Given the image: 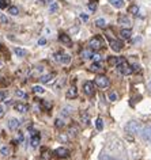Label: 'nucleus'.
<instances>
[{"label": "nucleus", "instance_id": "nucleus-1", "mask_svg": "<svg viewBox=\"0 0 151 160\" xmlns=\"http://www.w3.org/2000/svg\"><path fill=\"white\" fill-rule=\"evenodd\" d=\"M142 129H143L142 125L139 122H136V121H129L128 123H127V126H125V130L128 132V133H131V134L140 133Z\"/></svg>", "mask_w": 151, "mask_h": 160}, {"label": "nucleus", "instance_id": "nucleus-2", "mask_svg": "<svg viewBox=\"0 0 151 160\" xmlns=\"http://www.w3.org/2000/svg\"><path fill=\"white\" fill-rule=\"evenodd\" d=\"M89 46H90V49H93V50L102 49V48H104V39H102V37H93L89 42Z\"/></svg>", "mask_w": 151, "mask_h": 160}, {"label": "nucleus", "instance_id": "nucleus-3", "mask_svg": "<svg viewBox=\"0 0 151 160\" xmlns=\"http://www.w3.org/2000/svg\"><path fill=\"white\" fill-rule=\"evenodd\" d=\"M117 69H118V72H120L121 75H131L133 72V69H132V67L129 65L128 62H127V60H124V61H121L120 64L117 65Z\"/></svg>", "mask_w": 151, "mask_h": 160}, {"label": "nucleus", "instance_id": "nucleus-4", "mask_svg": "<svg viewBox=\"0 0 151 160\" xmlns=\"http://www.w3.org/2000/svg\"><path fill=\"white\" fill-rule=\"evenodd\" d=\"M95 84H97L99 88H106V87H109V79L104 75H99L95 78Z\"/></svg>", "mask_w": 151, "mask_h": 160}, {"label": "nucleus", "instance_id": "nucleus-5", "mask_svg": "<svg viewBox=\"0 0 151 160\" xmlns=\"http://www.w3.org/2000/svg\"><path fill=\"white\" fill-rule=\"evenodd\" d=\"M83 91H85L86 95H89V97H93L94 95V83L91 82H86L85 84H83Z\"/></svg>", "mask_w": 151, "mask_h": 160}, {"label": "nucleus", "instance_id": "nucleus-6", "mask_svg": "<svg viewBox=\"0 0 151 160\" xmlns=\"http://www.w3.org/2000/svg\"><path fill=\"white\" fill-rule=\"evenodd\" d=\"M55 60L57 62H63V64H68L71 61V57L68 54H63V53H56L55 54Z\"/></svg>", "mask_w": 151, "mask_h": 160}, {"label": "nucleus", "instance_id": "nucleus-7", "mask_svg": "<svg viewBox=\"0 0 151 160\" xmlns=\"http://www.w3.org/2000/svg\"><path fill=\"white\" fill-rule=\"evenodd\" d=\"M140 136L144 141H151V126H144L140 132Z\"/></svg>", "mask_w": 151, "mask_h": 160}, {"label": "nucleus", "instance_id": "nucleus-8", "mask_svg": "<svg viewBox=\"0 0 151 160\" xmlns=\"http://www.w3.org/2000/svg\"><path fill=\"white\" fill-rule=\"evenodd\" d=\"M110 48L114 52H120L122 49V42L118 41V39H110Z\"/></svg>", "mask_w": 151, "mask_h": 160}, {"label": "nucleus", "instance_id": "nucleus-9", "mask_svg": "<svg viewBox=\"0 0 151 160\" xmlns=\"http://www.w3.org/2000/svg\"><path fill=\"white\" fill-rule=\"evenodd\" d=\"M55 153H56L59 158H68L70 151L67 149V148H64V147H60V148H57V149L55 151Z\"/></svg>", "mask_w": 151, "mask_h": 160}, {"label": "nucleus", "instance_id": "nucleus-10", "mask_svg": "<svg viewBox=\"0 0 151 160\" xmlns=\"http://www.w3.org/2000/svg\"><path fill=\"white\" fill-rule=\"evenodd\" d=\"M55 76H56V73H48V75H42V76H41V83H44V84H48V83L53 82Z\"/></svg>", "mask_w": 151, "mask_h": 160}, {"label": "nucleus", "instance_id": "nucleus-11", "mask_svg": "<svg viewBox=\"0 0 151 160\" xmlns=\"http://www.w3.org/2000/svg\"><path fill=\"white\" fill-rule=\"evenodd\" d=\"M59 39L64 43V45H67V46H71L72 45V41H71V37L70 35H67V34H64V33H61L60 34V37H59Z\"/></svg>", "mask_w": 151, "mask_h": 160}, {"label": "nucleus", "instance_id": "nucleus-12", "mask_svg": "<svg viewBox=\"0 0 151 160\" xmlns=\"http://www.w3.org/2000/svg\"><path fill=\"white\" fill-rule=\"evenodd\" d=\"M125 58H122V57H109L108 60V62H109V65H114V67H117L118 64H120L121 61H124Z\"/></svg>", "mask_w": 151, "mask_h": 160}, {"label": "nucleus", "instance_id": "nucleus-13", "mask_svg": "<svg viewBox=\"0 0 151 160\" xmlns=\"http://www.w3.org/2000/svg\"><path fill=\"white\" fill-rule=\"evenodd\" d=\"M76 97H78L76 87H71V88L67 91V98H68V99H74V98H76Z\"/></svg>", "mask_w": 151, "mask_h": 160}, {"label": "nucleus", "instance_id": "nucleus-14", "mask_svg": "<svg viewBox=\"0 0 151 160\" xmlns=\"http://www.w3.org/2000/svg\"><path fill=\"white\" fill-rule=\"evenodd\" d=\"M19 126H21V121H18V119L11 118L8 121V128H10V129H18Z\"/></svg>", "mask_w": 151, "mask_h": 160}, {"label": "nucleus", "instance_id": "nucleus-15", "mask_svg": "<svg viewBox=\"0 0 151 160\" xmlns=\"http://www.w3.org/2000/svg\"><path fill=\"white\" fill-rule=\"evenodd\" d=\"M118 23H120V25H122V26H125V27H129V26H131V21H129V18L124 17V15L118 18Z\"/></svg>", "mask_w": 151, "mask_h": 160}, {"label": "nucleus", "instance_id": "nucleus-16", "mask_svg": "<svg viewBox=\"0 0 151 160\" xmlns=\"http://www.w3.org/2000/svg\"><path fill=\"white\" fill-rule=\"evenodd\" d=\"M93 52H91V49H85V50H82V53H81V56L85 60H87V58H93Z\"/></svg>", "mask_w": 151, "mask_h": 160}, {"label": "nucleus", "instance_id": "nucleus-17", "mask_svg": "<svg viewBox=\"0 0 151 160\" xmlns=\"http://www.w3.org/2000/svg\"><path fill=\"white\" fill-rule=\"evenodd\" d=\"M120 34H121V37L124 38V39H129L131 35H132V31H131V29L128 27V29H122Z\"/></svg>", "mask_w": 151, "mask_h": 160}, {"label": "nucleus", "instance_id": "nucleus-18", "mask_svg": "<svg viewBox=\"0 0 151 160\" xmlns=\"http://www.w3.org/2000/svg\"><path fill=\"white\" fill-rule=\"evenodd\" d=\"M109 3L116 8H121L124 7V0H109Z\"/></svg>", "mask_w": 151, "mask_h": 160}, {"label": "nucleus", "instance_id": "nucleus-19", "mask_svg": "<svg viewBox=\"0 0 151 160\" xmlns=\"http://www.w3.org/2000/svg\"><path fill=\"white\" fill-rule=\"evenodd\" d=\"M15 110L19 111V113H26L27 106L25 105V103H17V105H15Z\"/></svg>", "mask_w": 151, "mask_h": 160}, {"label": "nucleus", "instance_id": "nucleus-20", "mask_svg": "<svg viewBox=\"0 0 151 160\" xmlns=\"http://www.w3.org/2000/svg\"><path fill=\"white\" fill-rule=\"evenodd\" d=\"M101 69H102V65H101V62H98V61L93 62L90 67V71H93V72H99Z\"/></svg>", "mask_w": 151, "mask_h": 160}, {"label": "nucleus", "instance_id": "nucleus-21", "mask_svg": "<svg viewBox=\"0 0 151 160\" xmlns=\"http://www.w3.org/2000/svg\"><path fill=\"white\" fill-rule=\"evenodd\" d=\"M15 54H17L18 57H25L27 54V52L25 49H22V48H15Z\"/></svg>", "mask_w": 151, "mask_h": 160}, {"label": "nucleus", "instance_id": "nucleus-22", "mask_svg": "<svg viewBox=\"0 0 151 160\" xmlns=\"http://www.w3.org/2000/svg\"><path fill=\"white\" fill-rule=\"evenodd\" d=\"M30 144H31V147H38V144H39V134L38 136H33V138L30 140Z\"/></svg>", "mask_w": 151, "mask_h": 160}, {"label": "nucleus", "instance_id": "nucleus-23", "mask_svg": "<svg viewBox=\"0 0 151 160\" xmlns=\"http://www.w3.org/2000/svg\"><path fill=\"white\" fill-rule=\"evenodd\" d=\"M81 118H82V122H85V125H89L90 123V117L87 115V113H82Z\"/></svg>", "mask_w": 151, "mask_h": 160}, {"label": "nucleus", "instance_id": "nucleus-24", "mask_svg": "<svg viewBox=\"0 0 151 160\" xmlns=\"http://www.w3.org/2000/svg\"><path fill=\"white\" fill-rule=\"evenodd\" d=\"M95 126H97L98 130L104 129V121H102V118H97V121H95Z\"/></svg>", "mask_w": 151, "mask_h": 160}, {"label": "nucleus", "instance_id": "nucleus-25", "mask_svg": "<svg viewBox=\"0 0 151 160\" xmlns=\"http://www.w3.org/2000/svg\"><path fill=\"white\" fill-rule=\"evenodd\" d=\"M97 2H98V0H90V3H89V10L90 11H95V10H97Z\"/></svg>", "mask_w": 151, "mask_h": 160}, {"label": "nucleus", "instance_id": "nucleus-26", "mask_svg": "<svg viewBox=\"0 0 151 160\" xmlns=\"http://www.w3.org/2000/svg\"><path fill=\"white\" fill-rule=\"evenodd\" d=\"M8 14H11V15H18V14H19L18 7H15V6L8 7Z\"/></svg>", "mask_w": 151, "mask_h": 160}, {"label": "nucleus", "instance_id": "nucleus-27", "mask_svg": "<svg viewBox=\"0 0 151 160\" xmlns=\"http://www.w3.org/2000/svg\"><path fill=\"white\" fill-rule=\"evenodd\" d=\"M95 25H97L98 27H105L106 26V22H105V19H102V18H99L95 21Z\"/></svg>", "mask_w": 151, "mask_h": 160}, {"label": "nucleus", "instance_id": "nucleus-28", "mask_svg": "<svg viewBox=\"0 0 151 160\" xmlns=\"http://www.w3.org/2000/svg\"><path fill=\"white\" fill-rule=\"evenodd\" d=\"M33 91H34L35 94H44V92H45V90H44L42 87H39V86H34L33 87Z\"/></svg>", "mask_w": 151, "mask_h": 160}, {"label": "nucleus", "instance_id": "nucleus-29", "mask_svg": "<svg viewBox=\"0 0 151 160\" xmlns=\"http://www.w3.org/2000/svg\"><path fill=\"white\" fill-rule=\"evenodd\" d=\"M129 12L133 14V15H138L139 14V7L138 6H131L129 7Z\"/></svg>", "mask_w": 151, "mask_h": 160}, {"label": "nucleus", "instance_id": "nucleus-30", "mask_svg": "<svg viewBox=\"0 0 151 160\" xmlns=\"http://www.w3.org/2000/svg\"><path fill=\"white\" fill-rule=\"evenodd\" d=\"M15 95H17L18 98H26V97H27V95H26L25 92H23L22 90H17V92H15Z\"/></svg>", "mask_w": 151, "mask_h": 160}, {"label": "nucleus", "instance_id": "nucleus-31", "mask_svg": "<svg viewBox=\"0 0 151 160\" xmlns=\"http://www.w3.org/2000/svg\"><path fill=\"white\" fill-rule=\"evenodd\" d=\"M49 11H50V14H55V12H56V11H57V3H53V4L50 6Z\"/></svg>", "mask_w": 151, "mask_h": 160}, {"label": "nucleus", "instance_id": "nucleus-32", "mask_svg": "<svg viewBox=\"0 0 151 160\" xmlns=\"http://www.w3.org/2000/svg\"><path fill=\"white\" fill-rule=\"evenodd\" d=\"M42 106L45 107V109L50 110V107H52V103H49V102H46V101H42Z\"/></svg>", "mask_w": 151, "mask_h": 160}, {"label": "nucleus", "instance_id": "nucleus-33", "mask_svg": "<svg viewBox=\"0 0 151 160\" xmlns=\"http://www.w3.org/2000/svg\"><path fill=\"white\" fill-rule=\"evenodd\" d=\"M0 152H2V155L7 156V155L10 153V149H8V148H7V147H3V148H2V151H0Z\"/></svg>", "mask_w": 151, "mask_h": 160}, {"label": "nucleus", "instance_id": "nucleus-34", "mask_svg": "<svg viewBox=\"0 0 151 160\" xmlns=\"http://www.w3.org/2000/svg\"><path fill=\"white\" fill-rule=\"evenodd\" d=\"M55 122H56V126H57V128H63V126H64V122H63L61 119H56Z\"/></svg>", "mask_w": 151, "mask_h": 160}, {"label": "nucleus", "instance_id": "nucleus-35", "mask_svg": "<svg viewBox=\"0 0 151 160\" xmlns=\"http://www.w3.org/2000/svg\"><path fill=\"white\" fill-rule=\"evenodd\" d=\"M109 99H110V101H117V94L116 92H112V94L109 95Z\"/></svg>", "mask_w": 151, "mask_h": 160}, {"label": "nucleus", "instance_id": "nucleus-36", "mask_svg": "<svg viewBox=\"0 0 151 160\" xmlns=\"http://www.w3.org/2000/svg\"><path fill=\"white\" fill-rule=\"evenodd\" d=\"M76 132H78V128H76V126H74V128L71 126V128H70V133H71V134H76Z\"/></svg>", "mask_w": 151, "mask_h": 160}, {"label": "nucleus", "instance_id": "nucleus-37", "mask_svg": "<svg viewBox=\"0 0 151 160\" xmlns=\"http://www.w3.org/2000/svg\"><path fill=\"white\" fill-rule=\"evenodd\" d=\"M7 4L8 3H6L4 0H0V8H7Z\"/></svg>", "mask_w": 151, "mask_h": 160}, {"label": "nucleus", "instance_id": "nucleus-38", "mask_svg": "<svg viewBox=\"0 0 151 160\" xmlns=\"http://www.w3.org/2000/svg\"><path fill=\"white\" fill-rule=\"evenodd\" d=\"M46 43V39L45 38H39L38 39V45H45Z\"/></svg>", "mask_w": 151, "mask_h": 160}, {"label": "nucleus", "instance_id": "nucleus-39", "mask_svg": "<svg viewBox=\"0 0 151 160\" xmlns=\"http://www.w3.org/2000/svg\"><path fill=\"white\" fill-rule=\"evenodd\" d=\"M0 19H2V22L4 23V25H7V23H8V21H7V18L4 17V15H0Z\"/></svg>", "mask_w": 151, "mask_h": 160}, {"label": "nucleus", "instance_id": "nucleus-40", "mask_svg": "<svg viewBox=\"0 0 151 160\" xmlns=\"http://www.w3.org/2000/svg\"><path fill=\"white\" fill-rule=\"evenodd\" d=\"M4 98H6V94L3 92V91H0V102L4 101Z\"/></svg>", "mask_w": 151, "mask_h": 160}, {"label": "nucleus", "instance_id": "nucleus-41", "mask_svg": "<svg viewBox=\"0 0 151 160\" xmlns=\"http://www.w3.org/2000/svg\"><path fill=\"white\" fill-rule=\"evenodd\" d=\"M93 58L95 60V61H99V60H101V56L99 54H93Z\"/></svg>", "mask_w": 151, "mask_h": 160}, {"label": "nucleus", "instance_id": "nucleus-42", "mask_svg": "<svg viewBox=\"0 0 151 160\" xmlns=\"http://www.w3.org/2000/svg\"><path fill=\"white\" fill-rule=\"evenodd\" d=\"M81 18H82L83 21H85V22H87V21H89V17H87V15H85V14H82V15H81Z\"/></svg>", "mask_w": 151, "mask_h": 160}, {"label": "nucleus", "instance_id": "nucleus-43", "mask_svg": "<svg viewBox=\"0 0 151 160\" xmlns=\"http://www.w3.org/2000/svg\"><path fill=\"white\" fill-rule=\"evenodd\" d=\"M18 140H19V142H22V141H23V134H22V133H19V134H18Z\"/></svg>", "mask_w": 151, "mask_h": 160}, {"label": "nucleus", "instance_id": "nucleus-44", "mask_svg": "<svg viewBox=\"0 0 151 160\" xmlns=\"http://www.w3.org/2000/svg\"><path fill=\"white\" fill-rule=\"evenodd\" d=\"M0 115H3V107L0 106Z\"/></svg>", "mask_w": 151, "mask_h": 160}, {"label": "nucleus", "instance_id": "nucleus-45", "mask_svg": "<svg viewBox=\"0 0 151 160\" xmlns=\"http://www.w3.org/2000/svg\"><path fill=\"white\" fill-rule=\"evenodd\" d=\"M148 90H150V91H151V82H150V83H148Z\"/></svg>", "mask_w": 151, "mask_h": 160}, {"label": "nucleus", "instance_id": "nucleus-46", "mask_svg": "<svg viewBox=\"0 0 151 160\" xmlns=\"http://www.w3.org/2000/svg\"><path fill=\"white\" fill-rule=\"evenodd\" d=\"M0 65H2V62H0Z\"/></svg>", "mask_w": 151, "mask_h": 160}]
</instances>
